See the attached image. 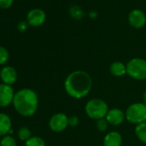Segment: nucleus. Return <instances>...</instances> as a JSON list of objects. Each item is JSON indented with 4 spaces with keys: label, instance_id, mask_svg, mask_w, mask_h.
<instances>
[{
    "label": "nucleus",
    "instance_id": "obj_16",
    "mask_svg": "<svg viewBox=\"0 0 146 146\" xmlns=\"http://www.w3.org/2000/svg\"><path fill=\"white\" fill-rule=\"evenodd\" d=\"M26 146H46L45 141L40 137H31L26 141Z\"/></svg>",
    "mask_w": 146,
    "mask_h": 146
},
{
    "label": "nucleus",
    "instance_id": "obj_3",
    "mask_svg": "<svg viewBox=\"0 0 146 146\" xmlns=\"http://www.w3.org/2000/svg\"><path fill=\"white\" fill-rule=\"evenodd\" d=\"M108 104L102 99L94 98L90 100L85 106L86 114L93 119H101L106 117L108 112Z\"/></svg>",
    "mask_w": 146,
    "mask_h": 146
},
{
    "label": "nucleus",
    "instance_id": "obj_19",
    "mask_svg": "<svg viewBox=\"0 0 146 146\" xmlns=\"http://www.w3.org/2000/svg\"><path fill=\"white\" fill-rule=\"evenodd\" d=\"M108 120L106 119V118L104 119H98L97 122H96V128L100 131H105L108 130Z\"/></svg>",
    "mask_w": 146,
    "mask_h": 146
},
{
    "label": "nucleus",
    "instance_id": "obj_5",
    "mask_svg": "<svg viewBox=\"0 0 146 146\" xmlns=\"http://www.w3.org/2000/svg\"><path fill=\"white\" fill-rule=\"evenodd\" d=\"M125 119L132 124H141L146 122V105L137 102L130 105L125 113Z\"/></svg>",
    "mask_w": 146,
    "mask_h": 146
},
{
    "label": "nucleus",
    "instance_id": "obj_15",
    "mask_svg": "<svg viewBox=\"0 0 146 146\" xmlns=\"http://www.w3.org/2000/svg\"><path fill=\"white\" fill-rule=\"evenodd\" d=\"M135 134L142 143H146V122L137 125L135 127Z\"/></svg>",
    "mask_w": 146,
    "mask_h": 146
},
{
    "label": "nucleus",
    "instance_id": "obj_24",
    "mask_svg": "<svg viewBox=\"0 0 146 146\" xmlns=\"http://www.w3.org/2000/svg\"><path fill=\"white\" fill-rule=\"evenodd\" d=\"M143 103L146 105V91H145L144 94H143Z\"/></svg>",
    "mask_w": 146,
    "mask_h": 146
},
{
    "label": "nucleus",
    "instance_id": "obj_8",
    "mask_svg": "<svg viewBox=\"0 0 146 146\" xmlns=\"http://www.w3.org/2000/svg\"><path fill=\"white\" fill-rule=\"evenodd\" d=\"M46 16L44 11L40 9H33L27 15V22L29 25L38 27L42 25L46 21Z\"/></svg>",
    "mask_w": 146,
    "mask_h": 146
},
{
    "label": "nucleus",
    "instance_id": "obj_10",
    "mask_svg": "<svg viewBox=\"0 0 146 146\" xmlns=\"http://www.w3.org/2000/svg\"><path fill=\"white\" fill-rule=\"evenodd\" d=\"M105 118L109 124L113 125H119L123 123L125 114L119 108H112L108 110Z\"/></svg>",
    "mask_w": 146,
    "mask_h": 146
},
{
    "label": "nucleus",
    "instance_id": "obj_9",
    "mask_svg": "<svg viewBox=\"0 0 146 146\" xmlns=\"http://www.w3.org/2000/svg\"><path fill=\"white\" fill-rule=\"evenodd\" d=\"M14 90L11 85L0 84V107L9 106L14 99Z\"/></svg>",
    "mask_w": 146,
    "mask_h": 146
},
{
    "label": "nucleus",
    "instance_id": "obj_14",
    "mask_svg": "<svg viewBox=\"0 0 146 146\" xmlns=\"http://www.w3.org/2000/svg\"><path fill=\"white\" fill-rule=\"evenodd\" d=\"M110 72L114 77H123L126 74V65L119 61L113 62L110 65Z\"/></svg>",
    "mask_w": 146,
    "mask_h": 146
},
{
    "label": "nucleus",
    "instance_id": "obj_1",
    "mask_svg": "<svg viewBox=\"0 0 146 146\" xmlns=\"http://www.w3.org/2000/svg\"><path fill=\"white\" fill-rule=\"evenodd\" d=\"M92 79L86 71L75 70L66 77L64 90L72 98L82 99L91 90Z\"/></svg>",
    "mask_w": 146,
    "mask_h": 146
},
{
    "label": "nucleus",
    "instance_id": "obj_6",
    "mask_svg": "<svg viewBox=\"0 0 146 146\" xmlns=\"http://www.w3.org/2000/svg\"><path fill=\"white\" fill-rule=\"evenodd\" d=\"M69 125V118L63 113H58L52 116L49 121V126L55 132L63 131Z\"/></svg>",
    "mask_w": 146,
    "mask_h": 146
},
{
    "label": "nucleus",
    "instance_id": "obj_7",
    "mask_svg": "<svg viewBox=\"0 0 146 146\" xmlns=\"http://www.w3.org/2000/svg\"><path fill=\"white\" fill-rule=\"evenodd\" d=\"M129 24L134 29H141L146 23V16L141 10H132L128 16Z\"/></svg>",
    "mask_w": 146,
    "mask_h": 146
},
{
    "label": "nucleus",
    "instance_id": "obj_12",
    "mask_svg": "<svg viewBox=\"0 0 146 146\" xmlns=\"http://www.w3.org/2000/svg\"><path fill=\"white\" fill-rule=\"evenodd\" d=\"M104 146H121L122 144V137L118 131H110L108 132L103 140Z\"/></svg>",
    "mask_w": 146,
    "mask_h": 146
},
{
    "label": "nucleus",
    "instance_id": "obj_2",
    "mask_svg": "<svg viewBox=\"0 0 146 146\" xmlns=\"http://www.w3.org/2000/svg\"><path fill=\"white\" fill-rule=\"evenodd\" d=\"M13 104L17 113L21 115L32 116L38 108V96L34 90L23 89L15 95Z\"/></svg>",
    "mask_w": 146,
    "mask_h": 146
},
{
    "label": "nucleus",
    "instance_id": "obj_11",
    "mask_svg": "<svg viewBox=\"0 0 146 146\" xmlns=\"http://www.w3.org/2000/svg\"><path fill=\"white\" fill-rule=\"evenodd\" d=\"M0 77H1L4 84L7 85H12L17 81V73L13 67L6 66L2 69L1 72H0Z\"/></svg>",
    "mask_w": 146,
    "mask_h": 146
},
{
    "label": "nucleus",
    "instance_id": "obj_22",
    "mask_svg": "<svg viewBox=\"0 0 146 146\" xmlns=\"http://www.w3.org/2000/svg\"><path fill=\"white\" fill-rule=\"evenodd\" d=\"M79 124V119L77 116H71L69 118V125L74 127Z\"/></svg>",
    "mask_w": 146,
    "mask_h": 146
},
{
    "label": "nucleus",
    "instance_id": "obj_20",
    "mask_svg": "<svg viewBox=\"0 0 146 146\" xmlns=\"http://www.w3.org/2000/svg\"><path fill=\"white\" fill-rule=\"evenodd\" d=\"M9 58V52L8 51L3 47L0 46V64H4L7 62Z\"/></svg>",
    "mask_w": 146,
    "mask_h": 146
},
{
    "label": "nucleus",
    "instance_id": "obj_4",
    "mask_svg": "<svg viewBox=\"0 0 146 146\" xmlns=\"http://www.w3.org/2000/svg\"><path fill=\"white\" fill-rule=\"evenodd\" d=\"M126 74L133 79H146V61L140 58H131L126 64Z\"/></svg>",
    "mask_w": 146,
    "mask_h": 146
},
{
    "label": "nucleus",
    "instance_id": "obj_23",
    "mask_svg": "<svg viewBox=\"0 0 146 146\" xmlns=\"http://www.w3.org/2000/svg\"><path fill=\"white\" fill-rule=\"evenodd\" d=\"M28 26H29L28 22H21V23H18L17 29H18V30L20 32H23V31H25L28 29Z\"/></svg>",
    "mask_w": 146,
    "mask_h": 146
},
{
    "label": "nucleus",
    "instance_id": "obj_18",
    "mask_svg": "<svg viewBox=\"0 0 146 146\" xmlns=\"http://www.w3.org/2000/svg\"><path fill=\"white\" fill-rule=\"evenodd\" d=\"M1 146H17V142L15 138H13L11 136H5L3 137V139L0 142Z\"/></svg>",
    "mask_w": 146,
    "mask_h": 146
},
{
    "label": "nucleus",
    "instance_id": "obj_13",
    "mask_svg": "<svg viewBox=\"0 0 146 146\" xmlns=\"http://www.w3.org/2000/svg\"><path fill=\"white\" fill-rule=\"evenodd\" d=\"M11 120L5 113H0V136H4L11 130Z\"/></svg>",
    "mask_w": 146,
    "mask_h": 146
},
{
    "label": "nucleus",
    "instance_id": "obj_21",
    "mask_svg": "<svg viewBox=\"0 0 146 146\" xmlns=\"http://www.w3.org/2000/svg\"><path fill=\"white\" fill-rule=\"evenodd\" d=\"M13 4V0H0V8L9 9Z\"/></svg>",
    "mask_w": 146,
    "mask_h": 146
},
{
    "label": "nucleus",
    "instance_id": "obj_17",
    "mask_svg": "<svg viewBox=\"0 0 146 146\" xmlns=\"http://www.w3.org/2000/svg\"><path fill=\"white\" fill-rule=\"evenodd\" d=\"M18 137L23 141H27L31 137V132L27 127H22L18 131Z\"/></svg>",
    "mask_w": 146,
    "mask_h": 146
}]
</instances>
